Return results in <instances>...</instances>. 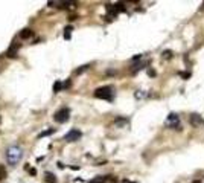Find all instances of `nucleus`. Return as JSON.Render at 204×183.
Returning <instances> with one entry per match:
<instances>
[{"label": "nucleus", "mask_w": 204, "mask_h": 183, "mask_svg": "<svg viewBox=\"0 0 204 183\" xmlns=\"http://www.w3.org/2000/svg\"><path fill=\"white\" fill-rule=\"evenodd\" d=\"M23 154H25L23 148L18 147V145H12V147H9V148L5 151L6 162H8L9 165H17L20 160L23 159Z\"/></svg>", "instance_id": "nucleus-1"}, {"label": "nucleus", "mask_w": 204, "mask_h": 183, "mask_svg": "<svg viewBox=\"0 0 204 183\" xmlns=\"http://www.w3.org/2000/svg\"><path fill=\"white\" fill-rule=\"evenodd\" d=\"M114 88H113L111 85H105V87H99L95 90V98L98 99H107V101H111L113 96H114V92H113Z\"/></svg>", "instance_id": "nucleus-2"}, {"label": "nucleus", "mask_w": 204, "mask_h": 183, "mask_svg": "<svg viewBox=\"0 0 204 183\" xmlns=\"http://www.w3.org/2000/svg\"><path fill=\"white\" fill-rule=\"evenodd\" d=\"M69 118H70V110L67 108V107H62V108L56 110L55 114H53V119H55V122H58V124L67 122V121H69Z\"/></svg>", "instance_id": "nucleus-3"}, {"label": "nucleus", "mask_w": 204, "mask_h": 183, "mask_svg": "<svg viewBox=\"0 0 204 183\" xmlns=\"http://www.w3.org/2000/svg\"><path fill=\"white\" fill-rule=\"evenodd\" d=\"M165 125L168 127V128H174V130H178V131H181V125H180V116L177 113H171L169 116L166 118V121H165Z\"/></svg>", "instance_id": "nucleus-4"}, {"label": "nucleus", "mask_w": 204, "mask_h": 183, "mask_svg": "<svg viewBox=\"0 0 204 183\" xmlns=\"http://www.w3.org/2000/svg\"><path fill=\"white\" fill-rule=\"evenodd\" d=\"M81 136H82V133H81L79 130L73 128V130H70L69 133L64 136V141H67V142H75V141L81 139Z\"/></svg>", "instance_id": "nucleus-5"}, {"label": "nucleus", "mask_w": 204, "mask_h": 183, "mask_svg": "<svg viewBox=\"0 0 204 183\" xmlns=\"http://www.w3.org/2000/svg\"><path fill=\"white\" fill-rule=\"evenodd\" d=\"M189 122H190L192 127H201L204 124V119L199 116V114L193 113V114H190V116H189Z\"/></svg>", "instance_id": "nucleus-6"}, {"label": "nucleus", "mask_w": 204, "mask_h": 183, "mask_svg": "<svg viewBox=\"0 0 204 183\" xmlns=\"http://www.w3.org/2000/svg\"><path fill=\"white\" fill-rule=\"evenodd\" d=\"M32 35H34V32H32L31 29H23V31L20 32V35H18V37H20L21 40H28V38H31Z\"/></svg>", "instance_id": "nucleus-7"}, {"label": "nucleus", "mask_w": 204, "mask_h": 183, "mask_svg": "<svg viewBox=\"0 0 204 183\" xmlns=\"http://www.w3.org/2000/svg\"><path fill=\"white\" fill-rule=\"evenodd\" d=\"M108 181V175H98L93 180H90V183H105Z\"/></svg>", "instance_id": "nucleus-8"}, {"label": "nucleus", "mask_w": 204, "mask_h": 183, "mask_svg": "<svg viewBox=\"0 0 204 183\" xmlns=\"http://www.w3.org/2000/svg\"><path fill=\"white\" fill-rule=\"evenodd\" d=\"M44 180H46L47 183H56V177L52 172H46V174H44Z\"/></svg>", "instance_id": "nucleus-9"}, {"label": "nucleus", "mask_w": 204, "mask_h": 183, "mask_svg": "<svg viewBox=\"0 0 204 183\" xmlns=\"http://www.w3.org/2000/svg\"><path fill=\"white\" fill-rule=\"evenodd\" d=\"M172 51H163V54H162V57L165 58V60H171L172 58Z\"/></svg>", "instance_id": "nucleus-10"}, {"label": "nucleus", "mask_w": 204, "mask_h": 183, "mask_svg": "<svg viewBox=\"0 0 204 183\" xmlns=\"http://www.w3.org/2000/svg\"><path fill=\"white\" fill-rule=\"evenodd\" d=\"M146 96H148V95L145 93V92H140V90H139V92H135V98H137V99H140V98H146Z\"/></svg>", "instance_id": "nucleus-11"}, {"label": "nucleus", "mask_w": 204, "mask_h": 183, "mask_svg": "<svg viewBox=\"0 0 204 183\" xmlns=\"http://www.w3.org/2000/svg\"><path fill=\"white\" fill-rule=\"evenodd\" d=\"M61 87H62V85H61V82H59V81H56V82H55V85H53V92H55V93H58V92L61 90Z\"/></svg>", "instance_id": "nucleus-12"}, {"label": "nucleus", "mask_w": 204, "mask_h": 183, "mask_svg": "<svg viewBox=\"0 0 204 183\" xmlns=\"http://www.w3.org/2000/svg\"><path fill=\"white\" fill-rule=\"evenodd\" d=\"M114 122H116L117 125H123V124H126V122H128V119H123V118H117Z\"/></svg>", "instance_id": "nucleus-13"}, {"label": "nucleus", "mask_w": 204, "mask_h": 183, "mask_svg": "<svg viewBox=\"0 0 204 183\" xmlns=\"http://www.w3.org/2000/svg\"><path fill=\"white\" fill-rule=\"evenodd\" d=\"M5 177H6V169H5V166H0V180Z\"/></svg>", "instance_id": "nucleus-14"}, {"label": "nucleus", "mask_w": 204, "mask_h": 183, "mask_svg": "<svg viewBox=\"0 0 204 183\" xmlns=\"http://www.w3.org/2000/svg\"><path fill=\"white\" fill-rule=\"evenodd\" d=\"M70 31H72V28H70V26H69V28H65V31H64V38H67V40L70 38Z\"/></svg>", "instance_id": "nucleus-15"}, {"label": "nucleus", "mask_w": 204, "mask_h": 183, "mask_svg": "<svg viewBox=\"0 0 204 183\" xmlns=\"http://www.w3.org/2000/svg\"><path fill=\"white\" fill-rule=\"evenodd\" d=\"M180 76L184 78V79H189L190 78V72H180Z\"/></svg>", "instance_id": "nucleus-16"}, {"label": "nucleus", "mask_w": 204, "mask_h": 183, "mask_svg": "<svg viewBox=\"0 0 204 183\" xmlns=\"http://www.w3.org/2000/svg\"><path fill=\"white\" fill-rule=\"evenodd\" d=\"M53 131H55V130H53V128H50V130H47V131H44V133H41V134H40V137H44V136H49V134H52Z\"/></svg>", "instance_id": "nucleus-17"}, {"label": "nucleus", "mask_w": 204, "mask_h": 183, "mask_svg": "<svg viewBox=\"0 0 204 183\" xmlns=\"http://www.w3.org/2000/svg\"><path fill=\"white\" fill-rule=\"evenodd\" d=\"M88 67H90V66H82L81 69H78V70H76V73H78V75H79V73H82L84 70H87V69H88Z\"/></svg>", "instance_id": "nucleus-18"}, {"label": "nucleus", "mask_w": 204, "mask_h": 183, "mask_svg": "<svg viewBox=\"0 0 204 183\" xmlns=\"http://www.w3.org/2000/svg\"><path fill=\"white\" fill-rule=\"evenodd\" d=\"M148 75H149V76H155L157 73H155V70H151V69H149V70H148Z\"/></svg>", "instance_id": "nucleus-19"}, {"label": "nucleus", "mask_w": 204, "mask_h": 183, "mask_svg": "<svg viewBox=\"0 0 204 183\" xmlns=\"http://www.w3.org/2000/svg\"><path fill=\"white\" fill-rule=\"evenodd\" d=\"M123 183H134V181H129V180H123Z\"/></svg>", "instance_id": "nucleus-20"}, {"label": "nucleus", "mask_w": 204, "mask_h": 183, "mask_svg": "<svg viewBox=\"0 0 204 183\" xmlns=\"http://www.w3.org/2000/svg\"><path fill=\"white\" fill-rule=\"evenodd\" d=\"M199 9H201V11H202V9H204V3H202V5H201V8H199Z\"/></svg>", "instance_id": "nucleus-21"}, {"label": "nucleus", "mask_w": 204, "mask_h": 183, "mask_svg": "<svg viewBox=\"0 0 204 183\" xmlns=\"http://www.w3.org/2000/svg\"><path fill=\"white\" fill-rule=\"evenodd\" d=\"M202 183H204V181H202Z\"/></svg>", "instance_id": "nucleus-22"}]
</instances>
